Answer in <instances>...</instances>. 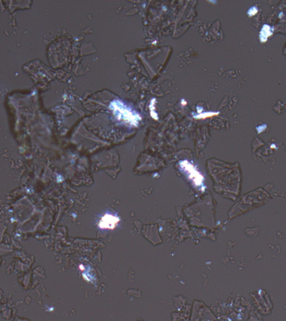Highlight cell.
Listing matches in <instances>:
<instances>
[{
    "mask_svg": "<svg viewBox=\"0 0 286 321\" xmlns=\"http://www.w3.org/2000/svg\"><path fill=\"white\" fill-rule=\"evenodd\" d=\"M110 108L118 120H123L131 126H137L141 120L140 116L126 106L119 100H115L110 103Z\"/></svg>",
    "mask_w": 286,
    "mask_h": 321,
    "instance_id": "obj_1",
    "label": "cell"
},
{
    "mask_svg": "<svg viewBox=\"0 0 286 321\" xmlns=\"http://www.w3.org/2000/svg\"><path fill=\"white\" fill-rule=\"evenodd\" d=\"M218 114H219L218 112H203L199 113L197 116H195V118L199 119V120H204V119H207V118H209L212 116H218Z\"/></svg>",
    "mask_w": 286,
    "mask_h": 321,
    "instance_id": "obj_4",
    "label": "cell"
},
{
    "mask_svg": "<svg viewBox=\"0 0 286 321\" xmlns=\"http://www.w3.org/2000/svg\"><path fill=\"white\" fill-rule=\"evenodd\" d=\"M155 104H156V101H155V100H152V102H151V104H150V113H151V116L152 117L153 119L157 120L158 117H157V112L155 111V109H156Z\"/></svg>",
    "mask_w": 286,
    "mask_h": 321,
    "instance_id": "obj_5",
    "label": "cell"
},
{
    "mask_svg": "<svg viewBox=\"0 0 286 321\" xmlns=\"http://www.w3.org/2000/svg\"><path fill=\"white\" fill-rule=\"evenodd\" d=\"M120 217L111 213H106L102 216L98 223V227L103 230H114L120 223Z\"/></svg>",
    "mask_w": 286,
    "mask_h": 321,
    "instance_id": "obj_3",
    "label": "cell"
},
{
    "mask_svg": "<svg viewBox=\"0 0 286 321\" xmlns=\"http://www.w3.org/2000/svg\"><path fill=\"white\" fill-rule=\"evenodd\" d=\"M179 166H180L181 169L188 175V178L192 181V182L195 186H203L204 181L203 176L195 166L192 165V163L189 162L187 160H184V161H181Z\"/></svg>",
    "mask_w": 286,
    "mask_h": 321,
    "instance_id": "obj_2",
    "label": "cell"
}]
</instances>
